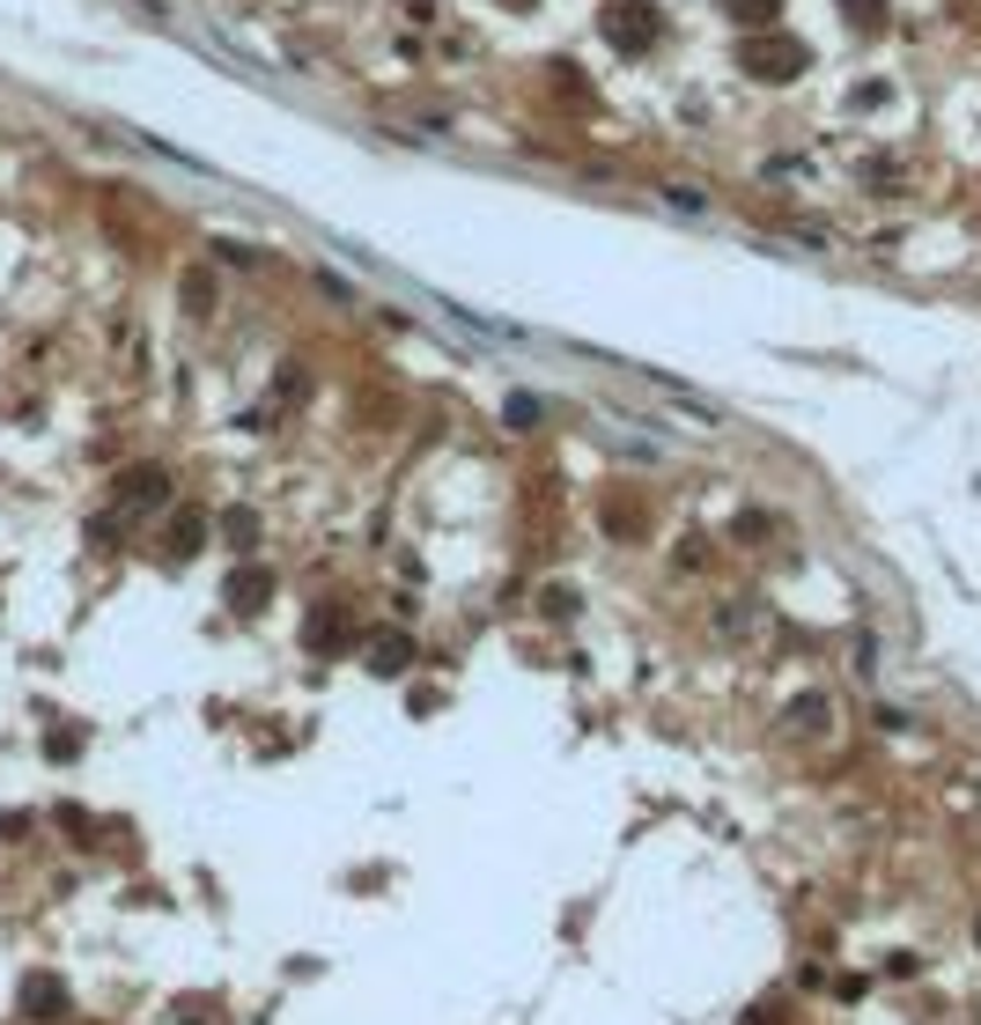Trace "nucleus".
Wrapping results in <instances>:
<instances>
[{
  "label": "nucleus",
  "instance_id": "nucleus-9",
  "mask_svg": "<svg viewBox=\"0 0 981 1025\" xmlns=\"http://www.w3.org/2000/svg\"><path fill=\"white\" fill-rule=\"evenodd\" d=\"M207 295H215V281H207V273H185V303H193V310H207Z\"/></svg>",
  "mask_w": 981,
  "mask_h": 1025
},
{
  "label": "nucleus",
  "instance_id": "nucleus-1",
  "mask_svg": "<svg viewBox=\"0 0 981 1025\" xmlns=\"http://www.w3.org/2000/svg\"><path fill=\"white\" fill-rule=\"evenodd\" d=\"M738 67L753 74V81H797V74H805V45L783 37V30H761V37L738 45Z\"/></svg>",
  "mask_w": 981,
  "mask_h": 1025
},
{
  "label": "nucleus",
  "instance_id": "nucleus-2",
  "mask_svg": "<svg viewBox=\"0 0 981 1025\" xmlns=\"http://www.w3.org/2000/svg\"><path fill=\"white\" fill-rule=\"evenodd\" d=\"M163 502H171V472H163V465L119 472V510H163Z\"/></svg>",
  "mask_w": 981,
  "mask_h": 1025
},
{
  "label": "nucleus",
  "instance_id": "nucleus-5",
  "mask_svg": "<svg viewBox=\"0 0 981 1025\" xmlns=\"http://www.w3.org/2000/svg\"><path fill=\"white\" fill-rule=\"evenodd\" d=\"M23 1011H30V1018H67V989H59L52 974H30L23 981Z\"/></svg>",
  "mask_w": 981,
  "mask_h": 1025
},
{
  "label": "nucleus",
  "instance_id": "nucleus-7",
  "mask_svg": "<svg viewBox=\"0 0 981 1025\" xmlns=\"http://www.w3.org/2000/svg\"><path fill=\"white\" fill-rule=\"evenodd\" d=\"M199 538H207V510H177V516H171V532H163V546H171L177 561H185V554H199Z\"/></svg>",
  "mask_w": 981,
  "mask_h": 1025
},
{
  "label": "nucleus",
  "instance_id": "nucleus-10",
  "mask_svg": "<svg viewBox=\"0 0 981 1025\" xmlns=\"http://www.w3.org/2000/svg\"><path fill=\"white\" fill-rule=\"evenodd\" d=\"M974 945H981V915H974Z\"/></svg>",
  "mask_w": 981,
  "mask_h": 1025
},
{
  "label": "nucleus",
  "instance_id": "nucleus-3",
  "mask_svg": "<svg viewBox=\"0 0 981 1025\" xmlns=\"http://www.w3.org/2000/svg\"><path fill=\"white\" fill-rule=\"evenodd\" d=\"M606 23H613V45H628V52H642V45H650V37H657V30H650V23H657V15H650L642 0H620V8H613V15H606Z\"/></svg>",
  "mask_w": 981,
  "mask_h": 1025
},
{
  "label": "nucleus",
  "instance_id": "nucleus-8",
  "mask_svg": "<svg viewBox=\"0 0 981 1025\" xmlns=\"http://www.w3.org/2000/svg\"><path fill=\"white\" fill-rule=\"evenodd\" d=\"M347 642H355V635H347V620L333 606H318V620H310V650H347Z\"/></svg>",
  "mask_w": 981,
  "mask_h": 1025
},
{
  "label": "nucleus",
  "instance_id": "nucleus-6",
  "mask_svg": "<svg viewBox=\"0 0 981 1025\" xmlns=\"http://www.w3.org/2000/svg\"><path fill=\"white\" fill-rule=\"evenodd\" d=\"M406 664H414V642H406V635H377V642H369V672H377V679H399Z\"/></svg>",
  "mask_w": 981,
  "mask_h": 1025
},
{
  "label": "nucleus",
  "instance_id": "nucleus-4",
  "mask_svg": "<svg viewBox=\"0 0 981 1025\" xmlns=\"http://www.w3.org/2000/svg\"><path fill=\"white\" fill-rule=\"evenodd\" d=\"M266 598H273V568L251 561V568H237V576H229V606H237V612H259Z\"/></svg>",
  "mask_w": 981,
  "mask_h": 1025
}]
</instances>
